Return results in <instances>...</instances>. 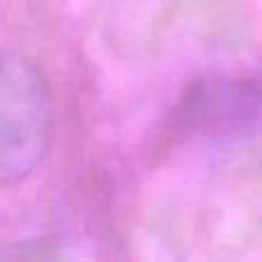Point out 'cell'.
<instances>
[{"mask_svg": "<svg viewBox=\"0 0 262 262\" xmlns=\"http://www.w3.org/2000/svg\"><path fill=\"white\" fill-rule=\"evenodd\" d=\"M51 140V99L39 69L7 55L0 78V180L26 182L41 166Z\"/></svg>", "mask_w": 262, "mask_h": 262, "instance_id": "cell-1", "label": "cell"}, {"mask_svg": "<svg viewBox=\"0 0 262 262\" xmlns=\"http://www.w3.org/2000/svg\"><path fill=\"white\" fill-rule=\"evenodd\" d=\"M262 122V78L207 72L189 81L172 104L166 134L180 140H228Z\"/></svg>", "mask_w": 262, "mask_h": 262, "instance_id": "cell-2", "label": "cell"}]
</instances>
